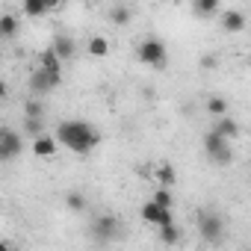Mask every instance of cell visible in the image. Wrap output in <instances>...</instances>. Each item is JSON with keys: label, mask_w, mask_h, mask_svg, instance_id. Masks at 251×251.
Masks as SVG:
<instances>
[{"label": "cell", "mask_w": 251, "mask_h": 251, "mask_svg": "<svg viewBox=\"0 0 251 251\" xmlns=\"http://www.w3.org/2000/svg\"><path fill=\"white\" fill-rule=\"evenodd\" d=\"M154 177H157V183L166 186V189H172V186L177 183V172H175L172 163H157V166H154Z\"/></svg>", "instance_id": "14"}, {"label": "cell", "mask_w": 251, "mask_h": 251, "mask_svg": "<svg viewBox=\"0 0 251 251\" xmlns=\"http://www.w3.org/2000/svg\"><path fill=\"white\" fill-rule=\"evenodd\" d=\"M204 154H207V160H210L213 166H219V169L230 166V160H233L230 142H227V139H222L216 130H210V133L204 136Z\"/></svg>", "instance_id": "2"}, {"label": "cell", "mask_w": 251, "mask_h": 251, "mask_svg": "<svg viewBox=\"0 0 251 251\" xmlns=\"http://www.w3.org/2000/svg\"><path fill=\"white\" fill-rule=\"evenodd\" d=\"M59 83H62L59 77H53V74H48V71H42V68H36V71L30 74V92H33V95H48V92H53Z\"/></svg>", "instance_id": "8"}, {"label": "cell", "mask_w": 251, "mask_h": 251, "mask_svg": "<svg viewBox=\"0 0 251 251\" xmlns=\"http://www.w3.org/2000/svg\"><path fill=\"white\" fill-rule=\"evenodd\" d=\"M89 53H92V56H106V53H109V42H106L103 36H92V39H89Z\"/></svg>", "instance_id": "20"}, {"label": "cell", "mask_w": 251, "mask_h": 251, "mask_svg": "<svg viewBox=\"0 0 251 251\" xmlns=\"http://www.w3.org/2000/svg\"><path fill=\"white\" fill-rule=\"evenodd\" d=\"M198 233L204 242L210 245H219L225 239V219L216 213V210H201L198 213Z\"/></svg>", "instance_id": "3"}, {"label": "cell", "mask_w": 251, "mask_h": 251, "mask_svg": "<svg viewBox=\"0 0 251 251\" xmlns=\"http://www.w3.org/2000/svg\"><path fill=\"white\" fill-rule=\"evenodd\" d=\"M192 12H195L198 18H213V15L219 12V0H195V3H192Z\"/></svg>", "instance_id": "15"}, {"label": "cell", "mask_w": 251, "mask_h": 251, "mask_svg": "<svg viewBox=\"0 0 251 251\" xmlns=\"http://www.w3.org/2000/svg\"><path fill=\"white\" fill-rule=\"evenodd\" d=\"M65 204H68V210H71V213H83V210H86V198H83L80 192H68Z\"/></svg>", "instance_id": "24"}, {"label": "cell", "mask_w": 251, "mask_h": 251, "mask_svg": "<svg viewBox=\"0 0 251 251\" xmlns=\"http://www.w3.org/2000/svg\"><path fill=\"white\" fill-rule=\"evenodd\" d=\"M24 151V139L12 130V127H3L0 130V160H15L18 154Z\"/></svg>", "instance_id": "6"}, {"label": "cell", "mask_w": 251, "mask_h": 251, "mask_svg": "<svg viewBox=\"0 0 251 251\" xmlns=\"http://www.w3.org/2000/svg\"><path fill=\"white\" fill-rule=\"evenodd\" d=\"M121 233H124V225H121L118 216H112V213L95 216V222H92V236H95L98 242H115V239H121Z\"/></svg>", "instance_id": "4"}, {"label": "cell", "mask_w": 251, "mask_h": 251, "mask_svg": "<svg viewBox=\"0 0 251 251\" xmlns=\"http://www.w3.org/2000/svg\"><path fill=\"white\" fill-rule=\"evenodd\" d=\"M0 251H15V248H12V242H9V239H3V242H0Z\"/></svg>", "instance_id": "27"}, {"label": "cell", "mask_w": 251, "mask_h": 251, "mask_svg": "<svg viewBox=\"0 0 251 251\" xmlns=\"http://www.w3.org/2000/svg\"><path fill=\"white\" fill-rule=\"evenodd\" d=\"M48 9H53V3H48V0H27V3H24V15L27 18L48 15Z\"/></svg>", "instance_id": "16"}, {"label": "cell", "mask_w": 251, "mask_h": 251, "mask_svg": "<svg viewBox=\"0 0 251 251\" xmlns=\"http://www.w3.org/2000/svg\"><path fill=\"white\" fill-rule=\"evenodd\" d=\"M207 112L216 115V118H225V115H227V100H225L222 95H213V98L207 100Z\"/></svg>", "instance_id": "18"}, {"label": "cell", "mask_w": 251, "mask_h": 251, "mask_svg": "<svg viewBox=\"0 0 251 251\" xmlns=\"http://www.w3.org/2000/svg\"><path fill=\"white\" fill-rule=\"evenodd\" d=\"M24 130H27V133L33 136V139L45 136V133H42V121H30V118H27V121H24Z\"/></svg>", "instance_id": "25"}, {"label": "cell", "mask_w": 251, "mask_h": 251, "mask_svg": "<svg viewBox=\"0 0 251 251\" xmlns=\"http://www.w3.org/2000/svg\"><path fill=\"white\" fill-rule=\"evenodd\" d=\"M136 59L142 62V65H166L169 62V53H166V45L160 42V39H142L139 45H136Z\"/></svg>", "instance_id": "5"}, {"label": "cell", "mask_w": 251, "mask_h": 251, "mask_svg": "<svg viewBox=\"0 0 251 251\" xmlns=\"http://www.w3.org/2000/svg\"><path fill=\"white\" fill-rule=\"evenodd\" d=\"M39 68L62 80V59H59V56L53 53V48H45V50L39 53Z\"/></svg>", "instance_id": "9"}, {"label": "cell", "mask_w": 251, "mask_h": 251, "mask_svg": "<svg viewBox=\"0 0 251 251\" xmlns=\"http://www.w3.org/2000/svg\"><path fill=\"white\" fill-rule=\"evenodd\" d=\"M109 18L115 24H130V6H112L109 9Z\"/></svg>", "instance_id": "23"}, {"label": "cell", "mask_w": 251, "mask_h": 251, "mask_svg": "<svg viewBox=\"0 0 251 251\" xmlns=\"http://www.w3.org/2000/svg\"><path fill=\"white\" fill-rule=\"evenodd\" d=\"M139 213H142V222H148V225H157V227L175 225V216H172V210H163V207H160V204H154V201H145Z\"/></svg>", "instance_id": "7"}, {"label": "cell", "mask_w": 251, "mask_h": 251, "mask_svg": "<svg viewBox=\"0 0 251 251\" xmlns=\"http://www.w3.org/2000/svg\"><path fill=\"white\" fill-rule=\"evenodd\" d=\"M154 204H160L163 210H172V204H175V198H172V189H166V186H160V189H154V198H151Z\"/></svg>", "instance_id": "21"}, {"label": "cell", "mask_w": 251, "mask_h": 251, "mask_svg": "<svg viewBox=\"0 0 251 251\" xmlns=\"http://www.w3.org/2000/svg\"><path fill=\"white\" fill-rule=\"evenodd\" d=\"M56 142L65 145L74 154H89L100 142V133L92 127V124H86L80 118H71V121H62L56 127Z\"/></svg>", "instance_id": "1"}, {"label": "cell", "mask_w": 251, "mask_h": 251, "mask_svg": "<svg viewBox=\"0 0 251 251\" xmlns=\"http://www.w3.org/2000/svg\"><path fill=\"white\" fill-rule=\"evenodd\" d=\"M177 239H180V227H177V225H166V227H160V242L175 245Z\"/></svg>", "instance_id": "22"}, {"label": "cell", "mask_w": 251, "mask_h": 251, "mask_svg": "<svg viewBox=\"0 0 251 251\" xmlns=\"http://www.w3.org/2000/svg\"><path fill=\"white\" fill-rule=\"evenodd\" d=\"M18 33V18L15 15H0V36H3V39H12Z\"/></svg>", "instance_id": "17"}, {"label": "cell", "mask_w": 251, "mask_h": 251, "mask_svg": "<svg viewBox=\"0 0 251 251\" xmlns=\"http://www.w3.org/2000/svg\"><path fill=\"white\" fill-rule=\"evenodd\" d=\"M213 130L222 136V139H236L239 136V124H236V118H230V115H225V118H216V124H213Z\"/></svg>", "instance_id": "12"}, {"label": "cell", "mask_w": 251, "mask_h": 251, "mask_svg": "<svg viewBox=\"0 0 251 251\" xmlns=\"http://www.w3.org/2000/svg\"><path fill=\"white\" fill-rule=\"evenodd\" d=\"M222 30L225 33H242L245 30V15L239 9H225L222 12Z\"/></svg>", "instance_id": "10"}, {"label": "cell", "mask_w": 251, "mask_h": 251, "mask_svg": "<svg viewBox=\"0 0 251 251\" xmlns=\"http://www.w3.org/2000/svg\"><path fill=\"white\" fill-rule=\"evenodd\" d=\"M56 148H59V142H56V136H50V133L33 139V154H36V157H53Z\"/></svg>", "instance_id": "13"}, {"label": "cell", "mask_w": 251, "mask_h": 251, "mask_svg": "<svg viewBox=\"0 0 251 251\" xmlns=\"http://www.w3.org/2000/svg\"><path fill=\"white\" fill-rule=\"evenodd\" d=\"M50 48H53V53H56L59 59H71V56H74V50H77V42H74L71 36L59 33V36L50 42Z\"/></svg>", "instance_id": "11"}, {"label": "cell", "mask_w": 251, "mask_h": 251, "mask_svg": "<svg viewBox=\"0 0 251 251\" xmlns=\"http://www.w3.org/2000/svg\"><path fill=\"white\" fill-rule=\"evenodd\" d=\"M42 115H45V106H42V100H36V98L24 100V118H30V121H42Z\"/></svg>", "instance_id": "19"}, {"label": "cell", "mask_w": 251, "mask_h": 251, "mask_svg": "<svg viewBox=\"0 0 251 251\" xmlns=\"http://www.w3.org/2000/svg\"><path fill=\"white\" fill-rule=\"evenodd\" d=\"M216 62H219V59H216L213 53H204V56H201V68H216Z\"/></svg>", "instance_id": "26"}]
</instances>
